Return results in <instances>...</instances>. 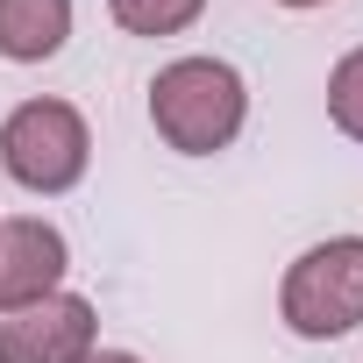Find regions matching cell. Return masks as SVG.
Wrapping results in <instances>:
<instances>
[{
    "instance_id": "cell-7",
    "label": "cell",
    "mask_w": 363,
    "mask_h": 363,
    "mask_svg": "<svg viewBox=\"0 0 363 363\" xmlns=\"http://www.w3.org/2000/svg\"><path fill=\"white\" fill-rule=\"evenodd\" d=\"M107 15L128 36H186L207 15V0H107Z\"/></svg>"
},
{
    "instance_id": "cell-5",
    "label": "cell",
    "mask_w": 363,
    "mask_h": 363,
    "mask_svg": "<svg viewBox=\"0 0 363 363\" xmlns=\"http://www.w3.org/2000/svg\"><path fill=\"white\" fill-rule=\"evenodd\" d=\"M65 271H72V250L43 214L0 221V313H22V306L65 292Z\"/></svg>"
},
{
    "instance_id": "cell-2",
    "label": "cell",
    "mask_w": 363,
    "mask_h": 363,
    "mask_svg": "<svg viewBox=\"0 0 363 363\" xmlns=\"http://www.w3.org/2000/svg\"><path fill=\"white\" fill-rule=\"evenodd\" d=\"M278 320L299 342H342L363 328V235H328L292 257L278 285Z\"/></svg>"
},
{
    "instance_id": "cell-10",
    "label": "cell",
    "mask_w": 363,
    "mask_h": 363,
    "mask_svg": "<svg viewBox=\"0 0 363 363\" xmlns=\"http://www.w3.org/2000/svg\"><path fill=\"white\" fill-rule=\"evenodd\" d=\"M278 8H328V0H278Z\"/></svg>"
},
{
    "instance_id": "cell-1",
    "label": "cell",
    "mask_w": 363,
    "mask_h": 363,
    "mask_svg": "<svg viewBox=\"0 0 363 363\" xmlns=\"http://www.w3.org/2000/svg\"><path fill=\"white\" fill-rule=\"evenodd\" d=\"M250 121V86L228 57H178L150 79V128L178 157H214L242 135Z\"/></svg>"
},
{
    "instance_id": "cell-3",
    "label": "cell",
    "mask_w": 363,
    "mask_h": 363,
    "mask_svg": "<svg viewBox=\"0 0 363 363\" xmlns=\"http://www.w3.org/2000/svg\"><path fill=\"white\" fill-rule=\"evenodd\" d=\"M86 164H93V128H86V114L72 100L43 93V100H22L0 121V171H8L22 193L57 200V193H72L86 178Z\"/></svg>"
},
{
    "instance_id": "cell-9",
    "label": "cell",
    "mask_w": 363,
    "mask_h": 363,
    "mask_svg": "<svg viewBox=\"0 0 363 363\" xmlns=\"http://www.w3.org/2000/svg\"><path fill=\"white\" fill-rule=\"evenodd\" d=\"M79 363H143V356H128V349H93V356H79Z\"/></svg>"
},
{
    "instance_id": "cell-6",
    "label": "cell",
    "mask_w": 363,
    "mask_h": 363,
    "mask_svg": "<svg viewBox=\"0 0 363 363\" xmlns=\"http://www.w3.org/2000/svg\"><path fill=\"white\" fill-rule=\"evenodd\" d=\"M72 43V0H0V57L43 65Z\"/></svg>"
},
{
    "instance_id": "cell-4",
    "label": "cell",
    "mask_w": 363,
    "mask_h": 363,
    "mask_svg": "<svg viewBox=\"0 0 363 363\" xmlns=\"http://www.w3.org/2000/svg\"><path fill=\"white\" fill-rule=\"evenodd\" d=\"M100 349V320L86 292H50L22 313H0V363H79Z\"/></svg>"
},
{
    "instance_id": "cell-8",
    "label": "cell",
    "mask_w": 363,
    "mask_h": 363,
    "mask_svg": "<svg viewBox=\"0 0 363 363\" xmlns=\"http://www.w3.org/2000/svg\"><path fill=\"white\" fill-rule=\"evenodd\" d=\"M328 121H335L349 143H363V43L328 72Z\"/></svg>"
}]
</instances>
